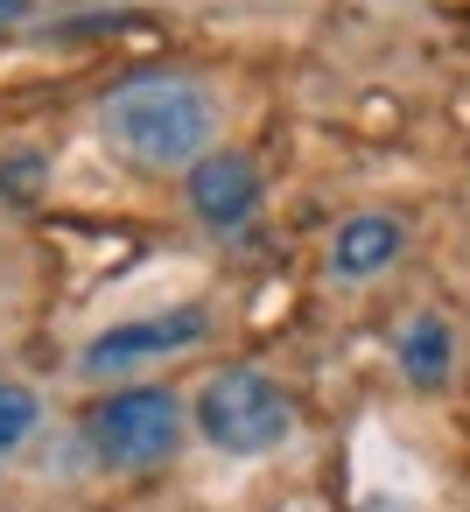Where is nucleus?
Returning <instances> with one entry per match:
<instances>
[{
    "instance_id": "f257e3e1",
    "label": "nucleus",
    "mask_w": 470,
    "mask_h": 512,
    "mask_svg": "<svg viewBox=\"0 0 470 512\" xmlns=\"http://www.w3.org/2000/svg\"><path fill=\"white\" fill-rule=\"evenodd\" d=\"M99 134L120 162L162 176V169H197L218 134V99L197 78H127L99 106Z\"/></svg>"
},
{
    "instance_id": "f03ea898",
    "label": "nucleus",
    "mask_w": 470,
    "mask_h": 512,
    "mask_svg": "<svg viewBox=\"0 0 470 512\" xmlns=\"http://www.w3.org/2000/svg\"><path fill=\"white\" fill-rule=\"evenodd\" d=\"M197 428H204V442L225 449V456H267V449H281V442L295 435V400H288L267 372L225 365V372L197 393Z\"/></svg>"
},
{
    "instance_id": "7ed1b4c3",
    "label": "nucleus",
    "mask_w": 470,
    "mask_h": 512,
    "mask_svg": "<svg viewBox=\"0 0 470 512\" xmlns=\"http://www.w3.org/2000/svg\"><path fill=\"white\" fill-rule=\"evenodd\" d=\"M85 435H92L99 463H113V470H155V463H169L183 449V400L169 386H127V393H113L85 421Z\"/></svg>"
},
{
    "instance_id": "20e7f679",
    "label": "nucleus",
    "mask_w": 470,
    "mask_h": 512,
    "mask_svg": "<svg viewBox=\"0 0 470 512\" xmlns=\"http://www.w3.org/2000/svg\"><path fill=\"white\" fill-rule=\"evenodd\" d=\"M211 330L204 302H183V309H162V316H134V323H113L85 344V372H120V365H148V358H169V351H190L197 337Z\"/></svg>"
},
{
    "instance_id": "39448f33",
    "label": "nucleus",
    "mask_w": 470,
    "mask_h": 512,
    "mask_svg": "<svg viewBox=\"0 0 470 512\" xmlns=\"http://www.w3.org/2000/svg\"><path fill=\"white\" fill-rule=\"evenodd\" d=\"M190 211H197L204 225H218V232H239V225L260 211V169H253L246 155L211 148V155L190 169Z\"/></svg>"
},
{
    "instance_id": "423d86ee",
    "label": "nucleus",
    "mask_w": 470,
    "mask_h": 512,
    "mask_svg": "<svg viewBox=\"0 0 470 512\" xmlns=\"http://www.w3.org/2000/svg\"><path fill=\"white\" fill-rule=\"evenodd\" d=\"M393 260H400V218H386V211L344 218V232H337V246H330V267H337L344 281H372V274H386Z\"/></svg>"
},
{
    "instance_id": "0eeeda50",
    "label": "nucleus",
    "mask_w": 470,
    "mask_h": 512,
    "mask_svg": "<svg viewBox=\"0 0 470 512\" xmlns=\"http://www.w3.org/2000/svg\"><path fill=\"white\" fill-rule=\"evenodd\" d=\"M449 358H456V337L442 316H407L400 323V372L414 386H442L449 379Z\"/></svg>"
},
{
    "instance_id": "6e6552de",
    "label": "nucleus",
    "mask_w": 470,
    "mask_h": 512,
    "mask_svg": "<svg viewBox=\"0 0 470 512\" xmlns=\"http://www.w3.org/2000/svg\"><path fill=\"white\" fill-rule=\"evenodd\" d=\"M36 421H43L36 393H29V386H15V379H0V456L22 449V442L36 435Z\"/></svg>"
},
{
    "instance_id": "1a4fd4ad",
    "label": "nucleus",
    "mask_w": 470,
    "mask_h": 512,
    "mask_svg": "<svg viewBox=\"0 0 470 512\" xmlns=\"http://www.w3.org/2000/svg\"><path fill=\"white\" fill-rule=\"evenodd\" d=\"M22 8H29V0H0V22H15Z\"/></svg>"
},
{
    "instance_id": "9d476101",
    "label": "nucleus",
    "mask_w": 470,
    "mask_h": 512,
    "mask_svg": "<svg viewBox=\"0 0 470 512\" xmlns=\"http://www.w3.org/2000/svg\"><path fill=\"white\" fill-rule=\"evenodd\" d=\"M365 512H400V505H365Z\"/></svg>"
}]
</instances>
